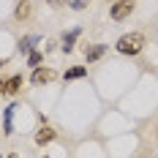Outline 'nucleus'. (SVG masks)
I'll list each match as a JSON object with an SVG mask.
<instances>
[{
  "instance_id": "obj_1",
  "label": "nucleus",
  "mask_w": 158,
  "mask_h": 158,
  "mask_svg": "<svg viewBox=\"0 0 158 158\" xmlns=\"http://www.w3.org/2000/svg\"><path fill=\"white\" fill-rule=\"evenodd\" d=\"M114 47H117L120 55H131V57H134V55H139V52L144 49V35L142 33H126V35L117 38Z\"/></svg>"
},
{
  "instance_id": "obj_4",
  "label": "nucleus",
  "mask_w": 158,
  "mask_h": 158,
  "mask_svg": "<svg viewBox=\"0 0 158 158\" xmlns=\"http://www.w3.org/2000/svg\"><path fill=\"white\" fill-rule=\"evenodd\" d=\"M22 87V77H11V79H3L0 82V95H16Z\"/></svg>"
},
{
  "instance_id": "obj_6",
  "label": "nucleus",
  "mask_w": 158,
  "mask_h": 158,
  "mask_svg": "<svg viewBox=\"0 0 158 158\" xmlns=\"http://www.w3.org/2000/svg\"><path fill=\"white\" fill-rule=\"evenodd\" d=\"M14 16H16V22H25L30 16V0H19L14 8Z\"/></svg>"
},
{
  "instance_id": "obj_5",
  "label": "nucleus",
  "mask_w": 158,
  "mask_h": 158,
  "mask_svg": "<svg viewBox=\"0 0 158 158\" xmlns=\"http://www.w3.org/2000/svg\"><path fill=\"white\" fill-rule=\"evenodd\" d=\"M52 79H55V71H52V68H41V65H38V68L33 71L30 82H33V85H47V82H52Z\"/></svg>"
},
{
  "instance_id": "obj_9",
  "label": "nucleus",
  "mask_w": 158,
  "mask_h": 158,
  "mask_svg": "<svg viewBox=\"0 0 158 158\" xmlns=\"http://www.w3.org/2000/svg\"><path fill=\"white\" fill-rule=\"evenodd\" d=\"M85 74H87V68L85 65H77V68H68L65 71V79H82Z\"/></svg>"
},
{
  "instance_id": "obj_11",
  "label": "nucleus",
  "mask_w": 158,
  "mask_h": 158,
  "mask_svg": "<svg viewBox=\"0 0 158 158\" xmlns=\"http://www.w3.org/2000/svg\"><path fill=\"white\" fill-rule=\"evenodd\" d=\"M33 41H35V38H33V35H27V38H22V44H19V49H22V52H30V47H33Z\"/></svg>"
},
{
  "instance_id": "obj_15",
  "label": "nucleus",
  "mask_w": 158,
  "mask_h": 158,
  "mask_svg": "<svg viewBox=\"0 0 158 158\" xmlns=\"http://www.w3.org/2000/svg\"><path fill=\"white\" fill-rule=\"evenodd\" d=\"M0 82H3V79H0Z\"/></svg>"
},
{
  "instance_id": "obj_13",
  "label": "nucleus",
  "mask_w": 158,
  "mask_h": 158,
  "mask_svg": "<svg viewBox=\"0 0 158 158\" xmlns=\"http://www.w3.org/2000/svg\"><path fill=\"white\" fill-rule=\"evenodd\" d=\"M52 8H60V6H68V0H49Z\"/></svg>"
},
{
  "instance_id": "obj_2",
  "label": "nucleus",
  "mask_w": 158,
  "mask_h": 158,
  "mask_svg": "<svg viewBox=\"0 0 158 158\" xmlns=\"http://www.w3.org/2000/svg\"><path fill=\"white\" fill-rule=\"evenodd\" d=\"M131 11H134V0H114L109 14H112L114 22H123L126 16H131Z\"/></svg>"
},
{
  "instance_id": "obj_10",
  "label": "nucleus",
  "mask_w": 158,
  "mask_h": 158,
  "mask_svg": "<svg viewBox=\"0 0 158 158\" xmlns=\"http://www.w3.org/2000/svg\"><path fill=\"white\" fill-rule=\"evenodd\" d=\"M27 63H30L33 68H38V63H41V52H30V57H27Z\"/></svg>"
},
{
  "instance_id": "obj_7",
  "label": "nucleus",
  "mask_w": 158,
  "mask_h": 158,
  "mask_svg": "<svg viewBox=\"0 0 158 158\" xmlns=\"http://www.w3.org/2000/svg\"><path fill=\"white\" fill-rule=\"evenodd\" d=\"M79 35H82V30H79V27H74V30H68L63 35V52H71V49H74V41H77Z\"/></svg>"
},
{
  "instance_id": "obj_14",
  "label": "nucleus",
  "mask_w": 158,
  "mask_h": 158,
  "mask_svg": "<svg viewBox=\"0 0 158 158\" xmlns=\"http://www.w3.org/2000/svg\"><path fill=\"white\" fill-rule=\"evenodd\" d=\"M8 158H16V156H8Z\"/></svg>"
},
{
  "instance_id": "obj_3",
  "label": "nucleus",
  "mask_w": 158,
  "mask_h": 158,
  "mask_svg": "<svg viewBox=\"0 0 158 158\" xmlns=\"http://www.w3.org/2000/svg\"><path fill=\"white\" fill-rule=\"evenodd\" d=\"M55 136H57V131H55L52 126H47V123H44V126L35 131V144H38V147H44V144H49Z\"/></svg>"
},
{
  "instance_id": "obj_12",
  "label": "nucleus",
  "mask_w": 158,
  "mask_h": 158,
  "mask_svg": "<svg viewBox=\"0 0 158 158\" xmlns=\"http://www.w3.org/2000/svg\"><path fill=\"white\" fill-rule=\"evenodd\" d=\"M87 3H90V0H68V6H71V8H85Z\"/></svg>"
},
{
  "instance_id": "obj_8",
  "label": "nucleus",
  "mask_w": 158,
  "mask_h": 158,
  "mask_svg": "<svg viewBox=\"0 0 158 158\" xmlns=\"http://www.w3.org/2000/svg\"><path fill=\"white\" fill-rule=\"evenodd\" d=\"M101 55H104V47H90V49H85V57H87V63L98 60Z\"/></svg>"
}]
</instances>
